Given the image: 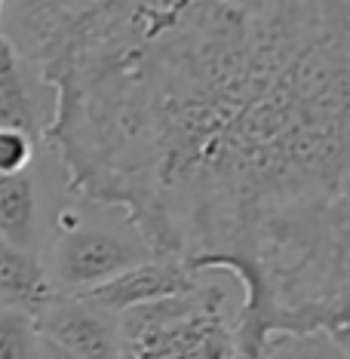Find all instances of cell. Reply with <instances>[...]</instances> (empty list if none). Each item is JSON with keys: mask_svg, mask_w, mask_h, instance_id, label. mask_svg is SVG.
<instances>
[{"mask_svg": "<svg viewBox=\"0 0 350 359\" xmlns=\"http://www.w3.org/2000/svg\"><path fill=\"white\" fill-rule=\"evenodd\" d=\"M40 334L77 353L80 359H126L123 356V332L111 310L93 304L77 295L59 298L53 295L43 310L34 316Z\"/></svg>", "mask_w": 350, "mask_h": 359, "instance_id": "3957f363", "label": "cell"}, {"mask_svg": "<svg viewBox=\"0 0 350 359\" xmlns=\"http://www.w3.org/2000/svg\"><path fill=\"white\" fill-rule=\"evenodd\" d=\"M262 359H347V353L329 329H304L271 334Z\"/></svg>", "mask_w": 350, "mask_h": 359, "instance_id": "9c48e42d", "label": "cell"}, {"mask_svg": "<svg viewBox=\"0 0 350 359\" xmlns=\"http://www.w3.org/2000/svg\"><path fill=\"white\" fill-rule=\"evenodd\" d=\"M0 240L34 252L37 243V200L28 172L0 175Z\"/></svg>", "mask_w": 350, "mask_h": 359, "instance_id": "52a82bcc", "label": "cell"}, {"mask_svg": "<svg viewBox=\"0 0 350 359\" xmlns=\"http://www.w3.org/2000/svg\"><path fill=\"white\" fill-rule=\"evenodd\" d=\"M0 126L37 135V114L22 80L19 50L4 31H0Z\"/></svg>", "mask_w": 350, "mask_h": 359, "instance_id": "ba28073f", "label": "cell"}, {"mask_svg": "<svg viewBox=\"0 0 350 359\" xmlns=\"http://www.w3.org/2000/svg\"><path fill=\"white\" fill-rule=\"evenodd\" d=\"M4 10H6V0H0V25H4Z\"/></svg>", "mask_w": 350, "mask_h": 359, "instance_id": "5bb4252c", "label": "cell"}, {"mask_svg": "<svg viewBox=\"0 0 350 359\" xmlns=\"http://www.w3.org/2000/svg\"><path fill=\"white\" fill-rule=\"evenodd\" d=\"M4 25L71 191L240 283L237 359L350 320V0H6Z\"/></svg>", "mask_w": 350, "mask_h": 359, "instance_id": "6da1fadb", "label": "cell"}, {"mask_svg": "<svg viewBox=\"0 0 350 359\" xmlns=\"http://www.w3.org/2000/svg\"><path fill=\"white\" fill-rule=\"evenodd\" d=\"M0 359H40V329L28 310H0Z\"/></svg>", "mask_w": 350, "mask_h": 359, "instance_id": "30bf717a", "label": "cell"}, {"mask_svg": "<svg viewBox=\"0 0 350 359\" xmlns=\"http://www.w3.org/2000/svg\"><path fill=\"white\" fill-rule=\"evenodd\" d=\"M40 359H80V356L65 350L62 344H55V341H50L46 334H40Z\"/></svg>", "mask_w": 350, "mask_h": 359, "instance_id": "7c38bea8", "label": "cell"}, {"mask_svg": "<svg viewBox=\"0 0 350 359\" xmlns=\"http://www.w3.org/2000/svg\"><path fill=\"white\" fill-rule=\"evenodd\" d=\"M329 332L335 334V341L341 344V350L347 353V359H350V320H344V323H338V325H329Z\"/></svg>", "mask_w": 350, "mask_h": 359, "instance_id": "4fadbf2b", "label": "cell"}, {"mask_svg": "<svg viewBox=\"0 0 350 359\" xmlns=\"http://www.w3.org/2000/svg\"><path fill=\"white\" fill-rule=\"evenodd\" d=\"M31 157H34V135L0 126V175L28 172Z\"/></svg>", "mask_w": 350, "mask_h": 359, "instance_id": "8fae6325", "label": "cell"}, {"mask_svg": "<svg viewBox=\"0 0 350 359\" xmlns=\"http://www.w3.org/2000/svg\"><path fill=\"white\" fill-rule=\"evenodd\" d=\"M50 298L53 289L40 261L28 249L0 240V301L6 307H19L37 316Z\"/></svg>", "mask_w": 350, "mask_h": 359, "instance_id": "8992f818", "label": "cell"}, {"mask_svg": "<svg viewBox=\"0 0 350 359\" xmlns=\"http://www.w3.org/2000/svg\"><path fill=\"white\" fill-rule=\"evenodd\" d=\"M197 283H200L197 271H191L184 261L151 255L133 267H126L123 273L111 276L108 283L83 289L80 295L89 298L93 304L111 310V313H126V310L148 304V301H160V298L178 295V292H188Z\"/></svg>", "mask_w": 350, "mask_h": 359, "instance_id": "5b68a950", "label": "cell"}, {"mask_svg": "<svg viewBox=\"0 0 350 359\" xmlns=\"http://www.w3.org/2000/svg\"><path fill=\"white\" fill-rule=\"evenodd\" d=\"M120 332L126 359H237V313L213 283L126 310Z\"/></svg>", "mask_w": 350, "mask_h": 359, "instance_id": "7a4b0ae2", "label": "cell"}, {"mask_svg": "<svg viewBox=\"0 0 350 359\" xmlns=\"http://www.w3.org/2000/svg\"><path fill=\"white\" fill-rule=\"evenodd\" d=\"M68 227V224H65ZM151 258V252L129 246L126 240L95 227H68L55 246V276L83 292L99 283H108L111 276L123 273L126 267Z\"/></svg>", "mask_w": 350, "mask_h": 359, "instance_id": "277c9868", "label": "cell"}]
</instances>
